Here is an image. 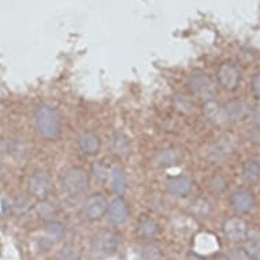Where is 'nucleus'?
Instances as JSON below:
<instances>
[{
	"instance_id": "obj_32",
	"label": "nucleus",
	"mask_w": 260,
	"mask_h": 260,
	"mask_svg": "<svg viewBox=\"0 0 260 260\" xmlns=\"http://www.w3.org/2000/svg\"><path fill=\"white\" fill-rule=\"evenodd\" d=\"M59 260H79L78 252L75 251V248L71 245L64 247L59 253Z\"/></svg>"
},
{
	"instance_id": "obj_9",
	"label": "nucleus",
	"mask_w": 260,
	"mask_h": 260,
	"mask_svg": "<svg viewBox=\"0 0 260 260\" xmlns=\"http://www.w3.org/2000/svg\"><path fill=\"white\" fill-rule=\"evenodd\" d=\"M229 205L239 215H245L255 209V197L252 195L251 191L245 188H240L232 192V195L229 197Z\"/></svg>"
},
{
	"instance_id": "obj_1",
	"label": "nucleus",
	"mask_w": 260,
	"mask_h": 260,
	"mask_svg": "<svg viewBox=\"0 0 260 260\" xmlns=\"http://www.w3.org/2000/svg\"><path fill=\"white\" fill-rule=\"evenodd\" d=\"M36 131L45 141L53 142L61 135V117L56 108L40 104L33 113Z\"/></svg>"
},
{
	"instance_id": "obj_25",
	"label": "nucleus",
	"mask_w": 260,
	"mask_h": 260,
	"mask_svg": "<svg viewBox=\"0 0 260 260\" xmlns=\"http://www.w3.org/2000/svg\"><path fill=\"white\" fill-rule=\"evenodd\" d=\"M164 259V253H162L159 245L155 243H146L142 245L141 251H139V260H162Z\"/></svg>"
},
{
	"instance_id": "obj_24",
	"label": "nucleus",
	"mask_w": 260,
	"mask_h": 260,
	"mask_svg": "<svg viewBox=\"0 0 260 260\" xmlns=\"http://www.w3.org/2000/svg\"><path fill=\"white\" fill-rule=\"evenodd\" d=\"M45 231H47L48 237L53 241H63L67 236V228L64 225L63 222L60 221H49L45 226Z\"/></svg>"
},
{
	"instance_id": "obj_37",
	"label": "nucleus",
	"mask_w": 260,
	"mask_h": 260,
	"mask_svg": "<svg viewBox=\"0 0 260 260\" xmlns=\"http://www.w3.org/2000/svg\"><path fill=\"white\" fill-rule=\"evenodd\" d=\"M3 179V167H2V164H0V181Z\"/></svg>"
},
{
	"instance_id": "obj_8",
	"label": "nucleus",
	"mask_w": 260,
	"mask_h": 260,
	"mask_svg": "<svg viewBox=\"0 0 260 260\" xmlns=\"http://www.w3.org/2000/svg\"><path fill=\"white\" fill-rule=\"evenodd\" d=\"M27 189L31 197H35L39 201H45L48 195L51 193L52 183L49 176L45 172L37 171L29 177L27 181Z\"/></svg>"
},
{
	"instance_id": "obj_2",
	"label": "nucleus",
	"mask_w": 260,
	"mask_h": 260,
	"mask_svg": "<svg viewBox=\"0 0 260 260\" xmlns=\"http://www.w3.org/2000/svg\"><path fill=\"white\" fill-rule=\"evenodd\" d=\"M119 249V237L115 232L101 229L95 232L89 243V253L94 260L111 259Z\"/></svg>"
},
{
	"instance_id": "obj_20",
	"label": "nucleus",
	"mask_w": 260,
	"mask_h": 260,
	"mask_svg": "<svg viewBox=\"0 0 260 260\" xmlns=\"http://www.w3.org/2000/svg\"><path fill=\"white\" fill-rule=\"evenodd\" d=\"M233 149H235V143H233V141L231 139V137H225L222 138V139H219V141L211 147V150H210V155H211L213 159L219 161V159H223V158L228 157V155L233 151Z\"/></svg>"
},
{
	"instance_id": "obj_22",
	"label": "nucleus",
	"mask_w": 260,
	"mask_h": 260,
	"mask_svg": "<svg viewBox=\"0 0 260 260\" xmlns=\"http://www.w3.org/2000/svg\"><path fill=\"white\" fill-rule=\"evenodd\" d=\"M189 211L193 217L205 219V218H209L210 214L213 213V206H211L209 199L198 198L189 205Z\"/></svg>"
},
{
	"instance_id": "obj_36",
	"label": "nucleus",
	"mask_w": 260,
	"mask_h": 260,
	"mask_svg": "<svg viewBox=\"0 0 260 260\" xmlns=\"http://www.w3.org/2000/svg\"><path fill=\"white\" fill-rule=\"evenodd\" d=\"M211 260H231L229 259V256L226 255H222V253H218V255H215Z\"/></svg>"
},
{
	"instance_id": "obj_30",
	"label": "nucleus",
	"mask_w": 260,
	"mask_h": 260,
	"mask_svg": "<svg viewBox=\"0 0 260 260\" xmlns=\"http://www.w3.org/2000/svg\"><path fill=\"white\" fill-rule=\"evenodd\" d=\"M33 206H31V202H30L29 198H18L17 202L14 203V209L17 211L19 215H23L31 209Z\"/></svg>"
},
{
	"instance_id": "obj_23",
	"label": "nucleus",
	"mask_w": 260,
	"mask_h": 260,
	"mask_svg": "<svg viewBox=\"0 0 260 260\" xmlns=\"http://www.w3.org/2000/svg\"><path fill=\"white\" fill-rule=\"evenodd\" d=\"M245 249L252 256V259H260V232L249 231L245 239Z\"/></svg>"
},
{
	"instance_id": "obj_7",
	"label": "nucleus",
	"mask_w": 260,
	"mask_h": 260,
	"mask_svg": "<svg viewBox=\"0 0 260 260\" xmlns=\"http://www.w3.org/2000/svg\"><path fill=\"white\" fill-rule=\"evenodd\" d=\"M222 232L229 241L232 243H243L247 239L248 225L245 219L241 217H231L223 221L222 223Z\"/></svg>"
},
{
	"instance_id": "obj_6",
	"label": "nucleus",
	"mask_w": 260,
	"mask_h": 260,
	"mask_svg": "<svg viewBox=\"0 0 260 260\" xmlns=\"http://www.w3.org/2000/svg\"><path fill=\"white\" fill-rule=\"evenodd\" d=\"M109 209L108 199L103 193H93L89 198H86L82 205V213L89 221H99L105 217Z\"/></svg>"
},
{
	"instance_id": "obj_11",
	"label": "nucleus",
	"mask_w": 260,
	"mask_h": 260,
	"mask_svg": "<svg viewBox=\"0 0 260 260\" xmlns=\"http://www.w3.org/2000/svg\"><path fill=\"white\" fill-rule=\"evenodd\" d=\"M108 221L111 222L112 225H123L125 223L129 217V207L128 203L124 201L121 197L115 198L113 201L109 203V209H108Z\"/></svg>"
},
{
	"instance_id": "obj_26",
	"label": "nucleus",
	"mask_w": 260,
	"mask_h": 260,
	"mask_svg": "<svg viewBox=\"0 0 260 260\" xmlns=\"http://www.w3.org/2000/svg\"><path fill=\"white\" fill-rule=\"evenodd\" d=\"M173 105L183 115H189L195 111V104L185 94H176L173 99Z\"/></svg>"
},
{
	"instance_id": "obj_12",
	"label": "nucleus",
	"mask_w": 260,
	"mask_h": 260,
	"mask_svg": "<svg viewBox=\"0 0 260 260\" xmlns=\"http://www.w3.org/2000/svg\"><path fill=\"white\" fill-rule=\"evenodd\" d=\"M167 191L172 197L185 198L192 191V181L187 176H171L165 183Z\"/></svg>"
},
{
	"instance_id": "obj_16",
	"label": "nucleus",
	"mask_w": 260,
	"mask_h": 260,
	"mask_svg": "<svg viewBox=\"0 0 260 260\" xmlns=\"http://www.w3.org/2000/svg\"><path fill=\"white\" fill-rule=\"evenodd\" d=\"M241 179L244 183L256 184L260 180V162L255 158H248L241 165Z\"/></svg>"
},
{
	"instance_id": "obj_10",
	"label": "nucleus",
	"mask_w": 260,
	"mask_h": 260,
	"mask_svg": "<svg viewBox=\"0 0 260 260\" xmlns=\"http://www.w3.org/2000/svg\"><path fill=\"white\" fill-rule=\"evenodd\" d=\"M203 113H205L206 120L215 127L225 128L232 123L229 115L226 112L225 104H219L217 101L206 103L203 107Z\"/></svg>"
},
{
	"instance_id": "obj_15",
	"label": "nucleus",
	"mask_w": 260,
	"mask_h": 260,
	"mask_svg": "<svg viewBox=\"0 0 260 260\" xmlns=\"http://www.w3.org/2000/svg\"><path fill=\"white\" fill-rule=\"evenodd\" d=\"M225 108L231 121H243L251 115L249 105L243 100H231L225 104Z\"/></svg>"
},
{
	"instance_id": "obj_27",
	"label": "nucleus",
	"mask_w": 260,
	"mask_h": 260,
	"mask_svg": "<svg viewBox=\"0 0 260 260\" xmlns=\"http://www.w3.org/2000/svg\"><path fill=\"white\" fill-rule=\"evenodd\" d=\"M36 211H37V215H39L41 219L44 221H53V217H55V206L49 203V202L45 199V201H40V203L36 205Z\"/></svg>"
},
{
	"instance_id": "obj_18",
	"label": "nucleus",
	"mask_w": 260,
	"mask_h": 260,
	"mask_svg": "<svg viewBox=\"0 0 260 260\" xmlns=\"http://www.w3.org/2000/svg\"><path fill=\"white\" fill-rule=\"evenodd\" d=\"M180 161L179 151L173 147H164L155 155V162L159 168L176 167Z\"/></svg>"
},
{
	"instance_id": "obj_34",
	"label": "nucleus",
	"mask_w": 260,
	"mask_h": 260,
	"mask_svg": "<svg viewBox=\"0 0 260 260\" xmlns=\"http://www.w3.org/2000/svg\"><path fill=\"white\" fill-rule=\"evenodd\" d=\"M251 119L252 121H253V124H255V127L257 128V129H260V104H257V105H255L253 108H251Z\"/></svg>"
},
{
	"instance_id": "obj_17",
	"label": "nucleus",
	"mask_w": 260,
	"mask_h": 260,
	"mask_svg": "<svg viewBox=\"0 0 260 260\" xmlns=\"http://www.w3.org/2000/svg\"><path fill=\"white\" fill-rule=\"evenodd\" d=\"M109 181H111V189L115 192L117 197H123L124 193L128 189L127 176L124 173L121 168L115 167L111 171V176H109Z\"/></svg>"
},
{
	"instance_id": "obj_33",
	"label": "nucleus",
	"mask_w": 260,
	"mask_h": 260,
	"mask_svg": "<svg viewBox=\"0 0 260 260\" xmlns=\"http://www.w3.org/2000/svg\"><path fill=\"white\" fill-rule=\"evenodd\" d=\"M251 89L256 99L260 100V71H257V73H255L252 75Z\"/></svg>"
},
{
	"instance_id": "obj_13",
	"label": "nucleus",
	"mask_w": 260,
	"mask_h": 260,
	"mask_svg": "<svg viewBox=\"0 0 260 260\" xmlns=\"http://www.w3.org/2000/svg\"><path fill=\"white\" fill-rule=\"evenodd\" d=\"M77 146L83 155H95L101 149V141L93 131H85L78 137Z\"/></svg>"
},
{
	"instance_id": "obj_5",
	"label": "nucleus",
	"mask_w": 260,
	"mask_h": 260,
	"mask_svg": "<svg viewBox=\"0 0 260 260\" xmlns=\"http://www.w3.org/2000/svg\"><path fill=\"white\" fill-rule=\"evenodd\" d=\"M217 82L226 91H236L241 83V71L235 63L225 61L218 67Z\"/></svg>"
},
{
	"instance_id": "obj_3",
	"label": "nucleus",
	"mask_w": 260,
	"mask_h": 260,
	"mask_svg": "<svg viewBox=\"0 0 260 260\" xmlns=\"http://www.w3.org/2000/svg\"><path fill=\"white\" fill-rule=\"evenodd\" d=\"M187 86L192 95L197 99L210 103L214 101L218 94V82L214 79L210 74L203 73V71H195L189 75L187 81Z\"/></svg>"
},
{
	"instance_id": "obj_14",
	"label": "nucleus",
	"mask_w": 260,
	"mask_h": 260,
	"mask_svg": "<svg viewBox=\"0 0 260 260\" xmlns=\"http://www.w3.org/2000/svg\"><path fill=\"white\" fill-rule=\"evenodd\" d=\"M109 150L117 157H125L131 151V141L123 133H113L109 138Z\"/></svg>"
},
{
	"instance_id": "obj_4",
	"label": "nucleus",
	"mask_w": 260,
	"mask_h": 260,
	"mask_svg": "<svg viewBox=\"0 0 260 260\" xmlns=\"http://www.w3.org/2000/svg\"><path fill=\"white\" fill-rule=\"evenodd\" d=\"M89 173L81 167H73L64 172L61 188L71 197H78L89 188Z\"/></svg>"
},
{
	"instance_id": "obj_35",
	"label": "nucleus",
	"mask_w": 260,
	"mask_h": 260,
	"mask_svg": "<svg viewBox=\"0 0 260 260\" xmlns=\"http://www.w3.org/2000/svg\"><path fill=\"white\" fill-rule=\"evenodd\" d=\"M185 260H205V257H202V256L197 255V253H189V255H187Z\"/></svg>"
},
{
	"instance_id": "obj_19",
	"label": "nucleus",
	"mask_w": 260,
	"mask_h": 260,
	"mask_svg": "<svg viewBox=\"0 0 260 260\" xmlns=\"http://www.w3.org/2000/svg\"><path fill=\"white\" fill-rule=\"evenodd\" d=\"M0 153L22 158L26 154V147L23 142L17 139H0Z\"/></svg>"
},
{
	"instance_id": "obj_31",
	"label": "nucleus",
	"mask_w": 260,
	"mask_h": 260,
	"mask_svg": "<svg viewBox=\"0 0 260 260\" xmlns=\"http://www.w3.org/2000/svg\"><path fill=\"white\" fill-rule=\"evenodd\" d=\"M93 173L95 179L105 181V180L111 176V172L108 171V168H105L101 162H95L93 165Z\"/></svg>"
},
{
	"instance_id": "obj_21",
	"label": "nucleus",
	"mask_w": 260,
	"mask_h": 260,
	"mask_svg": "<svg viewBox=\"0 0 260 260\" xmlns=\"http://www.w3.org/2000/svg\"><path fill=\"white\" fill-rule=\"evenodd\" d=\"M158 233V223L153 218H143L138 222L137 235L139 239L151 240L154 239Z\"/></svg>"
},
{
	"instance_id": "obj_29",
	"label": "nucleus",
	"mask_w": 260,
	"mask_h": 260,
	"mask_svg": "<svg viewBox=\"0 0 260 260\" xmlns=\"http://www.w3.org/2000/svg\"><path fill=\"white\" fill-rule=\"evenodd\" d=\"M229 259L231 260H252V256L244 247H233L229 251Z\"/></svg>"
},
{
	"instance_id": "obj_28",
	"label": "nucleus",
	"mask_w": 260,
	"mask_h": 260,
	"mask_svg": "<svg viewBox=\"0 0 260 260\" xmlns=\"http://www.w3.org/2000/svg\"><path fill=\"white\" fill-rule=\"evenodd\" d=\"M210 188L211 191L215 192L217 195L219 193H223L228 188V181L223 176L221 175H214L211 179H210Z\"/></svg>"
}]
</instances>
